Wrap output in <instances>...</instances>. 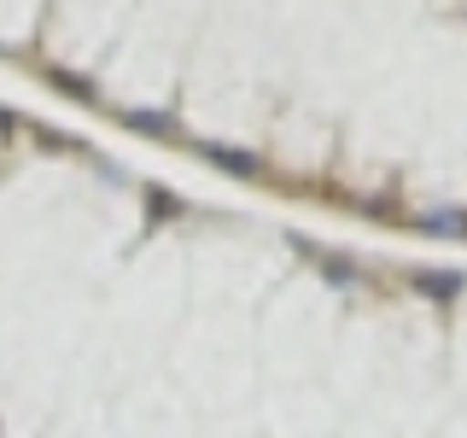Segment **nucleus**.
I'll return each mask as SVG.
<instances>
[]
</instances>
